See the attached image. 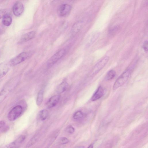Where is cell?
Here are the masks:
<instances>
[{"label":"cell","mask_w":148,"mask_h":148,"mask_svg":"<svg viewBox=\"0 0 148 148\" xmlns=\"http://www.w3.org/2000/svg\"><path fill=\"white\" fill-rule=\"evenodd\" d=\"M130 72L128 69L123 72L116 79L113 86V89L115 90L123 85L128 79Z\"/></svg>","instance_id":"1"},{"label":"cell","mask_w":148,"mask_h":148,"mask_svg":"<svg viewBox=\"0 0 148 148\" xmlns=\"http://www.w3.org/2000/svg\"><path fill=\"white\" fill-rule=\"evenodd\" d=\"M22 111L23 108L21 106L17 105L14 107L8 114V119L10 121L15 120L21 115Z\"/></svg>","instance_id":"2"},{"label":"cell","mask_w":148,"mask_h":148,"mask_svg":"<svg viewBox=\"0 0 148 148\" xmlns=\"http://www.w3.org/2000/svg\"><path fill=\"white\" fill-rule=\"evenodd\" d=\"M28 53L23 52L12 59L9 62L10 65L14 66L20 64L25 60L28 57Z\"/></svg>","instance_id":"3"},{"label":"cell","mask_w":148,"mask_h":148,"mask_svg":"<svg viewBox=\"0 0 148 148\" xmlns=\"http://www.w3.org/2000/svg\"><path fill=\"white\" fill-rule=\"evenodd\" d=\"M66 52L65 49H62L60 50L53 55L48 60L47 65L52 66L56 64L64 55Z\"/></svg>","instance_id":"4"},{"label":"cell","mask_w":148,"mask_h":148,"mask_svg":"<svg viewBox=\"0 0 148 148\" xmlns=\"http://www.w3.org/2000/svg\"><path fill=\"white\" fill-rule=\"evenodd\" d=\"M71 10V6L68 4H64L60 5L58 8L57 13L61 17H63L68 15Z\"/></svg>","instance_id":"5"},{"label":"cell","mask_w":148,"mask_h":148,"mask_svg":"<svg viewBox=\"0 0 148 148\" xmlns=\"http://www.w3.org/2000/svg\"><path fill=\"white\" fill-rule=\"evenodd\" d=\"M109 60L108 56H106L98 62L94 66L92 73L95 75L99 71L106 65Z\"/></svg>","instance_id":"6"},{"label":"cell","mask_w":148,"mask_h":148,"mask_svg":"<svg viewBox=\"0 0 148 148\" xmlns=\"http://www.w3.org/2000/svg\"><path fill=\"white\" fill-rule=\"evenodd\" d=\"M9 82L6 86L0 91V104L5 99L14 86Z\"/></svg>","instance_id":"7"},{"label":"cell","mask_w":148,"mask_h":148,"mask_svg":"<svg viewBox=\"0 0 148 148\" xmlns=\"http://www.w3.org/2000/svg\"><path fill=\"white\" fill-rule=\"evenodd\" d=\"M23 10V5L20 1H17L14 4L12 8V11L15 16H20L22 13Z\"/></svg>","instance_id":"8"},{"label":"cell","mask_w":148,"mask_h":148,"mask_svg":"<svg viewBox=\"0 0 148 148\" xmlns=\"http://www.w3.org/2000/svg\"><path fill=\"white\" fill-rule=\"evenodd\" d=\"M25 138V136L24 135L20 136L15 141L9 144L6 148H19Z\"/></svg>","instance_id":"9"},{"label":"cell","mask_w":148,"mask_h":148,"mask_svg":"<svg viewBox=\"0 0 148 148\" xmlns=\"http://www.w3.org/2000/svg\"><path fill=\"white\" fill-rule=\"evenodd\" d=\"M60 98L59 95H56L51 97L46 103V106L48 108H50L55 106L59 102Z\"/></svg>","instance_id":"10"},{"label":"cell","mask_w":148,"mask_h":148,"mask_svg":"<svg viewBox=\"0 0 148 148\" xmlns=\"http://www.w3.org/2000/svg\"><path fill=\"white\" fill-rule=\"evenodd\" d=\"M36 32L32 31L27 32L22 36L18 42L19 44H21L33 39L35 36Z\"/></svg>","instance_id":"11"},{"label":"cell","mask_w":148,"mask_h":148,"mask_svg":"<svg viewBox=\"0 0 148 148\" xmlns=\"http://www.w3.org/2000/svg\"><path fill=\"white\" fill-rule=\"evenodd\" d=\"M105 92L104 88L101 86H99L92 95L91 100L94 101L99 99L104 95Z\"/></svg>","instance_id":"12"},{"label":"cell","mask_w":148,"mask_h":148,"mask_svg":"<svg viewBox=\"0 0 148 148\" xmlns=\"http://www.w3.org/2000/svg\"><path fill=\"white\" fill-rule=\"evenodd\" d=\"M12 18L11 15L7 13L3 17L2 23L3 24L6 26H9L12 23Z\"/></svg>","instance_id":"13"},{"label":"cell","mask_w":148,"mask_h":148,"mask_svg":"<svg viewBox=\"0 0 148 148\" xmlns=\"http://www.w3.org/2000/svg\"><path fill=\"white\" fill-rule=\"evenodd\" d=\"M9 69V66L7 64L4 63L0 64V78L5 75Z\"/></svg>","instance_id":"14"},{"label":"cell","mask_w":148,"mask_h":148,"mask_svg":"<svg viewBox=\"0 0 148 148\" xmlns=\"http://www.w3.org/2000/svg\"><path fill=\"white\" fill-rule=\"evenodd\" d=\"M82 23L79 21L75 23L71 29V32L72 34L77 33L81 28Z\"/></svg>","instance_id":"15"},{"label":"cell","mask_w":148,"mask_h":148,"mask_svg":"<svg viewBox=\"0 0 148 148\" xmlns=\"http://www.w3.org/2000/svg\"><path fill=\"white\" fill-rule=\"evenodd\" d=\"M68 86V84L66 82H63L58 86L57 88L56 91L58 93H62L66 90Z\"/></svg>","instance_id":"16"},{"label":"cell","mask_w":148,"mask_h":148,"mask_svg":"<svg viewBox=\"0 0 148 148\" xmlns=\"http://www.w3.org/2000/svg\"><path fill=\"white\" fill-rule=\"evenodd\" d=\"M49 112L48 110L43 109L40 111L38 113V116L42 121L45 120L48 116Z\"/></svg>","instance_id":"17"},{"label":"cell","mask_w":148,"mask_h":148,"mask_svg":"<svg viewBox=\"0 0 148 148\" xmlns=\"http://www.w3.org/2000/svg\"><path fill=\"white\" fill-rule=\"evenodd\" d=\"M43 96V91L42 90H40L38 93L36 100V103L37 106H39L42 104Z\"/></svg>","instance_id":"18"},{"label":"cell","mask_w":148,"mask_h":148,"mask_svg":"<svg viewBox=\"0 0 148 148\" xmlns=\"http://www.w3.org/2000/svg\"><path fill=\"white\" fill-rule=\"evenodd\" d=\"M85 114L82 111H78L75 113L73 115V118L76 120H80L85 117Z\"/></svg>","instance_id":"19"},{"label":"cell","mask_w":148,"mask_h":148,"mask_svg":"<svg viewBox=\"0 0 148 148\" xmlns=\"http://www.w3.org/2000/svg\"><path fill=\"white\" fill-rule=\"evenodd\" d=\"M115 75V71L113 70H110L107 73L105 77L106 79L107 80L112 79L114 77Z\"/></svg>","instance_id":"20"},{"label":"cell","mask_w":148,"mask_h":148,"mask_svg":"<svg viewBox=\"0 0 148 148\" xmlns=\"http://www.w3.org/2000/svg\"><path fill=\"white\" fill-rule=\"evenodd\" d=\"M38 136L37 135L34 136L27 143V146L29 147L35 144L37 141Z\"/></svg>","instance_id":"21"},{"label":"cell","mask_w":148,"mask_h":148,"mask_svg":"<svg viewBox=\"0 0 148 148\" xmlns=\"http://www.w3.org/2000/svg\"><path fill=\"white\" fill-rule=\"evenodd\" d=\"M69 142V139L66 137H62L59 140V143L61 144H66Z\"/></svg>","instance_id":"22"},{"label":"cell","mask_w":148,"mask_h":148,"mask_svg":"<svg viewBox=\"0 0 148 148\" xmlns=\"http://www.w3.org/2000/svg\"><path fill=\"white\" fill-rule=\"evenodd\" d=\"M75 130L74 128L71 125L68 126L66 129V132L70 134L73 133L75 132Z\"/></svg>","instance_id":"23"},{"label":"cell","mask_w":148,"mask_h":148,"mask_svg":"<svg viewBox=\"0 0 148 148\" xmlns=\"http://www.w3.org/2000/svg\"><path fill=\"white\" fill-rule=\"evenodd\" d=\"M8 13V11L6 9H1L0 10V19L2 18L3 16Z\"/></svg>","instance_id":"24"},{"label":"cell","mask_w":148,"mask_h":148,"mask_svg":"<svg viewBox=\"0 0 148 148\" xmlns=\"http://www.w3.org/2000/svg\"><path fill=\"white\" fill-rule=\"evenodd\" d=\"M143 47L144 51L145 52H147L148 51V42L147 40L144 42Z\"/></svg>","instance_id":"25"},{"label":"cell","mask_w":148,"mask_h":148,"mask_svg":"<svg viewBox=\"0 0 148 148\" xmlns=\"http://www.w3.org/2000/svg\"><path fill=\"white\" fill-rule=\"evenodd\" d=\"M5 125V122L4 121H0V129L3 127Z\"/></svg>","instance_id":"26"},{"label":"cell","mask_w":148,"mask_h":148,"mask_svg":"<svg viewBox=\"0 0 148 148\" xmlns=\"http://www.w3.org/2000/svg\"><path fill=\"white\" fill-rule=\"evenodd\" d=\"M75 148H84V147H83V146H79L77 147H75Z\"/></svg>","instance_id":"27"},{"label":"cell","mask_w":148,"mask_h":148,"mask_svg":"<svg viewBox=\"0 0 148 148\" xmlns=\"http://www.w3.org/2000/svg\"><path fill=\"white\" fill-rule=\"evenodd\" d=\"M88 148H93V146L92 145H90Z\"/></svg>","instance_id":"28"},{"label":"cell","mask_w":148,"mask_h":148,"mask_svg":"<svg viewBox=\"0 0 148 148\" xmlns=\"http://www.w3.org/2000/svg\"><path fill=\"white\" fill-rule=\"evenodd\" d=\"M1 29L0 28V33L1 32Z\"/></svg>","instance_id":"29"}]
</instances>
